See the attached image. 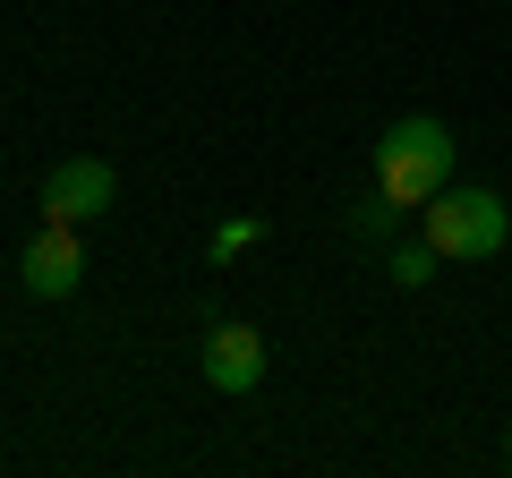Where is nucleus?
I'll list each match as a JSON object with an SVG mask.
<instances>
[{
  "label": "nucleus",
  "instance_id": "nucleus-1",
  "mask_svg": "<svg viewBox=\"0 0 512 478\" xmlns=\"http://www.w3.org/2000/svg\"><path fill=\"white\" fill-rule=\"evenodd\" d=\"M376 188L402 205V214H419L436 188H453V129L427 120V111L393 120V129L376 137Z\"/></svg>",
  "mask_w": 512,
  "mask_h": 478
},
{
  "label": "nucleus",
  "instance_id": "nucleus-2",
  "mask_svg": "<svg viewBox=\"0 0 512 478\" xmlns=\"http://www.w3.org/2000/svg\"><path fill=\"white\" fill-rule=\"evenodd\" d=\"M419 222H427V248H436L444 265H478V257H495L512 239V205L495 197V188H436V197L419 205Z\"/></svg>",
  "mask_w": 512,
  "mask_h": 478
},
{
  "label": "nucleus",
  "instance_id": "nucleus-3",
  "mask_svg": "<svg viewBox=\"0 0 512 478\" xmlns=\"http://www.w3.org/2000/svg\"><path fill=\"white\" fill-rule=\"evenodd\" d=\"M18 282L35 299H69L77 282H86V239H77V222H52L43 214V231L18 248Z\"/></svg>",
  "mask_w": 512,
  "mask_h": 478
},
{
  "label": "nucleus",
  "instance_id": "nucleus-4",
  "mask_svg": "<svg viewBox=\"0 0 512 478\" xmlns=\"http://www.w3.org/2000/svg\"><path fill=\"white\" fill-rule=\"evenodd\" d=\"M111 197H120V171L103 154H69V163L43 171V214L52 222H94V214H111Z\"/></svg>",
  "mask_w": 512,
  "mask_h": 478
},
{
  "label": "nucleus",
  "instance_id": "nucleus-5",
  "mask_svg": "<svg viewBox=\"0 0 512 478\" xmlns=\"http://www.w3.org/2000/svg\"><path fill=\"white\" fill-rule=\"evenodd\" d=\"M205 385L214 393H256L265 385V333L239 325V316H222V325L205 333Z\"/></svg>",
  "mask_w": 512,
  "mask_h": 478
},
{
  "label": "nucleus",
  "instance_id": "nucleus-6",
  "mask_svg": "<svg viewBox=\"0 0 512 478\" xmlns=\"http://www.w3.org/2000/svg\"><path fill=\"white\" fill-rule=\"evenodd\" d=\"M436 248H427V239H402V248H393V282H402V291H427V282H436Z\"/></svg>",
  "mask_w": 512,
  "mask_h": 478
},
{
  "label": "nucleus",
  "instance_id": "nucleus-7",
  "mask_svg": "<svg viewBox=\"0 0 512 478\" xmlns=\"http://www.w3.org/2000/svg\"><path fill=\"white\" fill-rule=\"evenodd\" d=\"M350 231H359V239H393V231H402V205H393V197L376 188V197H359V205H350Z\"/></svg>",
  "mask_w": 512,
  "mask_h": 478
},
{
  "label": "nucleus",
  "instance_id": "nucleus-8",
  "mask_svg": "<svg viewBox=\"0 0 512 478\" xmlns=\"http://www.w3.org/2000/svg\"><path fill=\"white\" fill-rule=\"evenodd\" d=\"M256 239H265V222H222V231L205 239V257H214V265H231V257H248Z\"/></svg>",
  "mask_w": 512,
  "mask_h": 478
}]
</instances>
